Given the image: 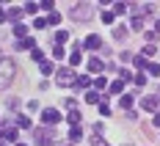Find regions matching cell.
Returning a JSON list of instances; mask_svg holds the SVG:
<instances>
[{"mask_svg":"<svg viewBox=\"0 0 160 146\" xmlns=\"http://www.w3.org/2000/svg\"><path fill=\"white\" fill-rule=\"evenodd\" d=\"M14 75H17V66H14V61L3 58V61H0V88L11 85V80H14Z\"/></svg>","mask_w":160,"mask_h":146,"instance_id":"6da1fadb","label":"cell"},{"mask_svg":"<svg viewBox=\"0 0 160 146\" xmlns=\"http://www.w3.org/2000/svg\"><path fill=\"white\" fill-rule=\"evenodd\" d=\"M75 72L72 69H58V85H69V88H75Z\"/></svg>","mask_w":160,"mask_h":146,"instance_id":"7a4b0ae2","label":"cell"},{"mask_svg":"<svg viewBox=\"0 0 160 146\" xmlns=\"http://www.w3.org/2000/svg\"><path fill=\"white\" fill-rule=\"evenodd\" d=\"M55 141V130H39L36 132V144L39 146H47V144H52Z\"/></svg>","mask_w":160,"mask_h":146,"instance_id":"3957f363","label":"cell"},{"mask_svg":"<svg viewBox=\"0 0 160 146\" xmlns=\"http://www.w3.org/2000/svg\"><path fill=\"white\" fill-rule=\"evenodd\" d=\"M58 119H61V113H58L55 108H44V110H42V121H47V124H55Z\"/></svg>","mask_w":160,"mask_h":146,"instance_id":"277c9868","label":"cell"},{"mask_svg":"<svg viewBox=\"0 0 160 146\" xmlns=\"http://www.w3.org/2000/svg\"><path fill=\"white\" fill-rule=\"evenodd\" d=\"M88 11H91V6H75L72 8V19L75 22H83V17H88Z\"/></svg>","mask_w":160,"mask_h":146,"instance_id":"5b68a950","label":"cell"},{"mask_svg":"<svg viewBox=\"0 0 160 146\" xmlns=\"http://www.w3.org/2000/svg\"><path fill=\"white\" fill-rule=\"evenodd\" d=\"M141 105H144L146 113H158V97H144V99H141Z\"/></svg>","mask_w":160,"mask_h":146,"instance_id":"8992f818","label":"cell"},{"mask_svg":"<svg viewBox=\"0 0 160 146\" xmlns=\"http://www.w3.org/2000/svg\"><path fill=\"white\" fill-rule=\"evenodd\" d=\"M83 47H88V50H99V47H102V39H99V36H88V39L83 41Z\"/></svg>","mask_w":160,"mask_h":146,"instance_id":"52a82bcc","label":"cell"},{"mask_svg":"<svg viewBox=\"0 0 160 146\" xmlns=\"http://www.w3.org/2000/svg\"><path fill=\"white\" fill-rule=\"evenodd\" d=\"M88 69H91V72H102V69H105V64H102L99 58H91V61H88Z\"/></svg>","mask_w":160,"mask_h":146,"instance_id":"ba28073f","label":"cell"},{"mask_svg":"<svg viewBox=\"0 0 160 146\" xmlns=\"http://www.w3.org/2000/svg\"><path fill=\"white\" fill-rule=\"evenodd\" d=\"M88 85H91V80H88V77H78V80H75V88H78V91L88 88Z\"/></svg>","mask_w":160,"mask_h":146,"instance_id":"9c48e42d","label":"cell"},{"mask_svg":"<svg viewBox=\"0 0 160 146\" xmlns=\"http://www.w3.org/2000/svg\"><path fill=\"white\" fill-rule=\"evenodd\" d=\"M66 39H69V33H66V31H58V33H55V41H58V47H64Z\"/></svg>","mask_w":160,"mask_h":146,"instance_id":"30bf717a","label":"cell"},{"mask_svg":"<svg viewBox=\"0 0 160 146\" xmlns=\"http://www.w3.org/2000/svg\"><path fill=\"white\" fill-rule=\"evenodd\" d=\"M17 47H19V50H33V39H22V41H17Z\"/></svg>","mask_w":160,"mask_h":146,"instance_id":"8fae6325","label":"cell"},{"mask_svg":"<svg viewBox=\"0 0 160 146\" xmlns=\"http://www.w3.org/2000/svg\"><path fill=\"white\" fill-rule=\"evenodd\" d=\"M122 88H124V83H122V80L111 83V94H122Z\"/></svg>","mask_w":160,"mask_h":146,"instance_id":"7c38bea8","label":"cell"},{"mask_svg":"<svg viewBox=\"0 0 160 146\" xmlns=\"http://www.w3.org/2000/svg\"><path fill=\"white\" fill-rule=\"evenodd\" d=\"M130 25H132L135 31H141V28H144V17H132V22H130Z\"/></svg>","mask_w":160,"mask_h":146,"instance_id":"4fadbf2b","label":"cell"},{"mask_svg":"<svg viewBox=\"0 0 160 146\" xmlns=\"http://www.w3.org/2000/svg\"><path fill=\"white\" fill-rule=\"evenodd\" d=\"M17 127H25V130H28V127H31V121H28V116H17Z\"/></svg>","mask_w":160,"mask_h":146,"instance_id":"5bb4252c","label":"cell"},{"mask_svg":"<svg viewBox=\"0 0 160 146\" xmlns=\"http://www.w3.org/2000/svg\"><path fill=\"white\" fill-rule=\"evenodd\" d=\"M113 36H116V39H124V36H127V28H124V25H119V28L113 31Z\"/></svg>","mask_w":160,"mask_h":146,"instance_id":"9a60e30c","label":"cell"},{"mask_svg":"<svg viewBox=\"0 0 160 146\" xmlns=\"http://www.w3.org/2000/svg\"><path fill=\"white\" fill-rule=\"evenodd\" d=\"M69 138H72V141H80V138H83V132H80V127H72V132H69Z\"/></svg>","mask_w":160,"mask_h":146,"instance_id":"2e32d148","label":"cell"},{"mask_svg":"<svg viewBox=\"0 0 160 146\" xmlns=\"http://www.w3.org/2000/svg\"><path fill=\"white\" fill-rule=\"evenodd\" d=\"M122 108H132V97H130V94H124V97H122Z\"/></svg>","mask_w":160,"mask_h":146,"instance_id":"e0dca14e","label":"cell"},{"mask_svg":"<svg viewBox=\"0 0 160 146\" xmlns=\"http://www.w3.org/2000/svg\"><path fill=\"white\" fill-rule=\"evenodd\" d=\"M146 72H149V75H155V77H158V75H160V66H158V64H149V66H146Z\"/></svg>","mask_w":160,"mask_h":146,"instance_id":"ac0fdd59","label":"cell"},{"mask_svg":"<svg viewBox=\"0 0 160 146\" xmlns=\"http://www.w3.org/2000/svg\"><path fill=\"white\" fill-rule=\"evenodd\" d=\"M69 121L78 124V121H80V110H69Z\"/></svg>","mask_w":160,"mask_h":146,"instance_id":"d6986e66","label":"cell"},{"mask_svg":"<svg viewBox=\"0 0 160 146\" xmlns=\"http://www.w3.org/2000/svg\"><path fill=\"white\" fill-rule=\"evenodd\" d=\"M3 138H6V141H14V138H17V130H3Z\"/></svg>","mask_w":160,"mask_h":146,"instance_id":"ffe728a7","label":"cell"},{"mask_svg":"<svg viewBox=\"0 0 160 146\" xmlns=\"http://www.w3.org/2000/svg\"><path fill=\"white\" fill-rule=\"evenodd\" d=\"M155 52H158L155 44H146V47H144V58H146V55H155Z\"/></svg>","mask_w":160,"mask_h":146,"instance_id":"44dd1931","label":"cell"},{"mask_svg":"<svg viewBox=\"0 0 160 146\" xmlns=\"http://www.w3.org/2000/svg\"><path fill=\"white\" fill-rule=\"evenodd\" d=\"M99 113H102V116H111V105H108V102H102V105H99Z\"/></svg>","mask_w":160,"mask_h":146,"instance_id":"7402d4cb","label":"cell"},{"mask_svg":"<svg viewBox=\"0 0 160 146\" xmlns=\"http://www.w3.org/2000/svg\"><path fill=\"white\" fill-rule=\"evenodd\" d=\"M25 31H28V28H25L22 22H17V28H14V33H17V36H25Z\"/></svg>","mask_w":160,"mask_h":146,"instance_id":"603a6c76","label":"cell"},{"mask_svg":"<svg viewBox=\"0 0 160 146\" xmlns=\"http://www.w3.org/2000/svg\"><path fill=\"white\" fill-rule=\"evenodd\" d=\"M58 22H61V17H58V14H50L47 17V25H58Z\"/></svg>","mask_w":160,"mask_h":146,"instance_id":"cb8c5ba5","label":"cell"},{"mask_svg":"<svg viewBox=\"0 0 160 146\" xmlns=\"http://www.w3.org/2000/svg\"><path fill=\"white\" fill-rule=\"evenodd\" d=\"M94 88H108V80H105V77H97V83H94Z\"/></svg>","mask_w":160,"mask_h":146,"instance_id":"d4e9b609","label":"cell"},{"mask_svg":"<svg viewBox=\"0 0 160 146\" xmlns=\"http://www.w3.org/2000/svg\"><path fill=\"white\" fill-rule=\"evenodd\" d=\"M113 11H116V14H124V11H127V6H124V3H116V6H113Z\"/></svg>","mask_w":160,"mask_h":146,"instance_id":"484cf974","label":"cell"},{"mask_svg":"<svg viewBox=\"0 0 160 146\" xmlns=\"http://www.w3.org/2000/svg\"><path fill=\"white\" fill-rule=\"evenodd\" d=\"M69 61H72V66H78V64H80V52H78V50L72 52V58H69Z\"/></svg>","mask_w":160,"mask_h":146,"instance_id":"4316f807","label":"cell"},{"mask_svg":"<svg viewBox=\"0 0 160 146\" xmlns=\"http://www.w3.org/2000/svg\"><path fill=\"white\" fill-rule=\"evenodd\" d=\"M42 72H44V75H50V72H52V64H47V61H42Z\"/></svg>","mask_w":160,"mask_h":146,"instance_id":"83f0119b","label":"cell"},{"mask_svg":"<svg viewBox=\"0 0 160 146\" xmlns=\"http://www.w3.org/2000/svg\"><path fill=\"white\" fill-rule=\"evenodd\" d=\"M86 102H99V97H97L94 91H88V94H86Z\"/></svg>","mask_w":160,"mask_h":146,"instance_id":"f1b7e54d","label":"cell"},{"mask_svg":"<svg viewBox=\"0 0 160 146\" xmlns=\"http://www.w3.org/2000/svg\"><path fill=\"white\" fill-rule=\"evenodd\" d=\"M31 55H33V61H42V50L33 47V50H31Z\"/></svg>","mask_w":160,"mask_h":146,"instance_id":"f546056e","label":"cell"},{"mask_svg":"<svg viewBox=\"0 0 160 146\" xmlns=\"http://www.w3.org/2000/svg\"><path fill=\"white\" fill-rule=\"evenodd\" d=\"M52 55H55V58H64V47H58V44H55V50H52Z\"/></svg>","mask_w":160,"mask_h":146,"instance_id":"4dcf8cb0","label":"cell"},{"mask_svg":"<svg viewBox=\"0 0 160 146\" xmlns=\"http://www.w3.org/2000/svg\"><path fill=\"white\" fill-rule=\"evenodd\" d=\"M102 22H105V25H111V22H113V14H108V11H105V14H102Z\"/></svg>","mask_w":160,"mask_h":146,"instance_id":"1f68e13d","label":"cell"},{"mask_svg":"<svg viewBox=\"0 0 160 146\" xmlns=\"http://www.w3.org/2000/svg\"><path fill=\"white\" fill-rule=\"evenodd\" d=\"M91 146H108V144H105V141H99V138H94V141H91Z\"/></svg>","mask_w":160,"mask_h":146,"instance_id":"d6a6232c","label":"cell"},{"mask_svg":"<svg viewBox=\"0 0 160 146\" xmlns=\"http://www.w3.org/2000/svg\"><path fill=\"white\" fill-rule=\"evenodd\" d=\"M152 121H155V127H160V113H155V119H152Z\"/></svg>","mask_w":160,"mask_h":146,"instance_id":"836d02e7","label":"cell"},{"mask_svg":"<svg viewBox=\"0 0 160 146\" xmlns=\"http://www.w3.org/2000/svg\"><path fill=\"white\" fill-rule=\"evenodd\" d=\"M0 22H6V14H3V11H0Z\"/></svg>","mask_w":160,"mask_h":146,"instance_id":"e575fe53","label":"cell"},{"mask_svg":"<svg viewBox=\"0 0 160 146\" xmlns=\"http://www.w3.org/2000/svg\"><path fill=\"white\" fill-rule=\"evenodd\" d=\"M155 28H158V31H160V19H158V25H155Z\"/></svg>","mask_w":160,"mask_h":146,"instance_id":"d590c367","label":"cell"},{"mask_svg":"<svg viewBox=\"0 0 160 146\" xmlns=\"http://www.w3.org/2000/svg\"><path fill=\"white\" fill-rule=\"evenodd\" d=\"M17 146H25V144H17Z\"/></svg>","mask_w":160,"mask_h":146,"instance_id":"8d00e7d4","label":"cell"},{"mask_svg":"<svg viewBox=\"0 0 160 146\" xmlns=\"http://www.w3.org/2000/svg\"><path fill=\"white\" fill-rule=\"evenodd\" d=\"M64 146H72V144H64Z\"/></svg>","mask_w":160,"mask_h":146,"instance_id":"74e56055","label":"cell"},{"mask_svg":"<svg viewBox=\"0 0 160 146\" xmlns=\"http://www.w3.org/2000/svg\"><path fill=\"white\" fill-rule=\"evenodd\" d=\"M0 146H3V144H0Z\"/></svg>","mask_w":160,"mask_h":146,"instance_id":"f35d334b","label":"cell"}]
</instances>
